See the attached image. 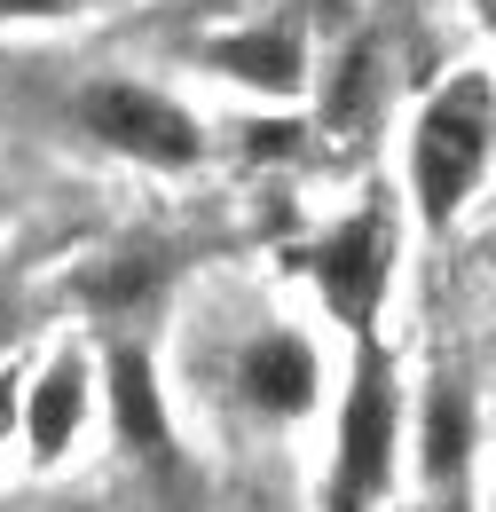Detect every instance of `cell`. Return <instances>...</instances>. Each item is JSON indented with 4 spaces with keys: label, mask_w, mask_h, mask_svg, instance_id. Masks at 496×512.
<instances>
[{
    "label": "cell",
    "mask_w": 496,
    "mask_h": 512,
    "mask_svg": "<svg viewBox=\"0 0 496 512\" xmlns=\"http://www.w3.org/2000/svg\"><path fill=\"white\" fill-rule=\"evenodd\" d=\"M489 150H496V87H489V71H457L434 103L418 111V134H410L418 213L426 221H457L473 182L489 174Z\"/></svg>",
    "instance_id": "obj_1"
},
{
    "label": "cell",
    "mask_w": 496,
    "mask_h": 512,
    "mask_svg": "<svg viewBox=\"0 0 496 512\" xmlns=\"http://www.w3.org/2000/svg\"><path fill=\"white\" fill-rule=\"evenodd\" d=\"M394 457H402V394L386 355H355V379L339 402V457H331V512H371L394 489Z\"/></svg>",
    "instance_id": "obj_2"
},
{
    "label": "cell",
    "mask_w": 496,
    "mask_h": 512,
    "mask_svg": "<svg viewBox=\"0 0 496 512\" xmlns=\"http://www.w3.org/2000/svg\"><path fill=\"white\" fill-rule=\"evenodd\" d=\"M308 276L323 292V308L363 339L371 316L386 308V276H394V221H386V205H363L339 229H323L308 245Z\"/></svg>",
    "instance_id": "obj_3"
},
{
    "label": "cell",
    "mask_w": 496,
    "mask_h": 512,
    "mask_svg": "<svg viewBox=\"0 0 496 512\" xmlns=\"http://www.w3.org/2000/svg\"><path fill=\"white\" fill-rule=\"evenodd\" d=\"M79 127L95 134L103 150H126L142 166H189L205 150V134H197V119L182 103L158 95V87H134V79H95L79 95Z\"/></svg>",
    "instance_id": "obj_4"
},
{
    "label": "cell",
    "mask_w": 496,
    "mask_h": 512,
    "mask_svg": "<svg viewBox=\"0 0 496 512\" xmlns=\"http://www.w3.org/2000/svg\"><path fill=\"white\" fill-rule=\"evenodd\" d=\"M237 402H245L252 418H308L315 410V386H323V355H315L308 331H292V323H268V331H252L245 347H237Z\"/></svg>",
    "instance_id": "obj_5"
},
{
    "label": "cell",
    "mask_w": 496,
    "mask_h": 512,
    "mask_svg": "<svg viewBox=\"0 0 496 512\" xmlns=\"http://www.w3.org/2000/svg\"><path fill=\"white\" fill-rule=\"evenodd\" d=\"M111 418H119V442L142 457V465H174V426H166V402H158V379H150V355L142 347H119L111 355Z\"/></svg>",
    "instance_id": "obj_6"
},
{
    "label": "cell",
    "mask_w": 496,
    "mask_h": 512,
    "mask_svg": "<svg viewBox=\"0 0 496 512\" xmlns=\"http://www.w3.org/2000/svg\"><path fill=\"white\" fill-rule=\"evenodd\" d=\"M465 465H473V402L457 379H434L426 410H418V473H426L434 497H457Z\"/></svg>",
    "instance_id": "obj_7"
},
{
    "label": "cell",
    "mask_w": 496,
    "mask_h": 512,
    "mask_svg": "<svg viewBox=\"0 0 496 512\" xmlns=\"http://www.w3.org/2000/svg\"><path fill=\"white\" fill-rule=\"evenodd\" d=\"M24 449L40 457V465H56L63 449H71V434H79V418H87V371L63 355V363H48L40 379H32V394H24Z\"/></svg>",
    "instance_id": "obj_8"
},
{
    "label": "cell",
    "mask_w": 496,
    "mask_h": 512,
    "mask_svg": "<svg viewBox=\"0 0 496 512\" xmlns=\"http://www.w3.org/2000/svg\"><path fill=\"white\" fill-rule=\"evenodd\" d=\"M213 71L245 79L260 95H300L308 79V48L292 24H260V32H237V40H213Z\"/></svg>",
    "instance_id": "obj_9"
},
{
    "label": "cell",
    "mask_w": 496,
    "mask_h": 512,
    "mask_svg": "<svg viewBox=\"0 0 496 512\" xmlns=\"http://www.w3.org/2000/svg\"><path fill=\"white\" fill-rule=\"evenodd\" d=\"M371 103H378V48H355V56L339 64V79H331V127L355 134L371 119Z\"/></svg>",
    "instance_id": "obj_10"
},
{
    "label": "cell",
    "mask_w": 496,
    "mask_h": 512,
    "mask_svg": "<svg viewBox=\"0 0 496 512\" xmlns=\"http://www.w3.org/2000/svg\"><path fill=\"white\" fill-rule=\"evenodd\" d=\"M150 284H158V260L150 253H119L111 268L87 276V300H95V308H134V300H150Z\"/></svg>",
    "instance_id": "obj_11"
},
{
    "label": "cell",
    "mask_w": 496,
    "mask_h": 512,
    "mask_svg": "<svg viewBox=\"0 0 496 512\" xmlns=\"http://www.w3.org/2000/svg\"><path fill=\"white\" fill-rule=\"evenodd\" d=\"M71 0H0V16H63Z\"/></svg>",
    "instance_id": "obj_12"
},
{
    "label": "cell",
    "mask_w": 496,
    "mask_h": 512,
    "mask_svg": "<svg viewBox=\"0 0 496 512\" xmlns=\"http://www.w3.org/2000/svg\"><path fill=\"white\" fill-rule=\"evenodd\" d=\"M16 410H24V394H16V379H0V434L16 426Z\"/></svg>",
    "instance_id": "obj_13"
},
{
    "label": "cell",
    "mask_w": 496,
    "mask_h": 512,
    "mask_svg": "<svg viewBox=\"0 0 496 512\" xmlns=\"http://www.w3.org/2000/svg\"><path fill=\"white\" fill-rule=\"evenodd\" d=\"M489 512H496V497H489Z\"/></svg>",
    "instance_id": "obj_14"
}]
</instances>
